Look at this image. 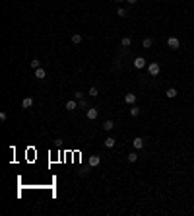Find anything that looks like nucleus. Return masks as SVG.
Returning <instances> with one entry per match:
<instances>
[{
	"mask_svg": "<svg viewBox=\"0 0 194 216\" xmlns=\"http://www.w3.org/2000/svg\"><path fill=\"white\" fill-rule=\"evenodd\" d=\"M6 119H8V115H6L4 111H2V113H0V121H6Z\"/></svg>",
	"mask_w": 194,
	"mask_h": 216,
	"instance_id": "24",
	"label": "nucleus"
},
{
	"mask_svg": "<svg viewBox=\"0 0 194 216\" xmlns=\"http://www.w3.org/2000/svg\"><path fill=\"white\" fill-rule=\"evenodd\" d=\"M101 164V158L99 156H89V168H97Z\"/></svg>",
	"mask_w": 194,
	"mask_h": 216,
	"instance_id": "7",
	"label": "nucleus"
},
{
	"mask_svg": "<svg viewBox=\"0 0 194 216\" xmlns=\"http://www.w3.org/2000/svg\"><path fill=\"white\" fill-rule=\"evenodd\" d=\"M113 146H115V138L107 136V138H105V148H113Z\"/></svg>",
	"mask_w": 194,
	"mask_h": 216,
	"instance_id": "11",
	"label": "nucleus"
},
{
	"mask_svg": "<svg viewBox=\"0 0 194 216\" xmlns=\"http://www.w3.org/2000/svg\"><path fill=\"white\" fill-rule=\"evenodd\" d=\"M130 115H132V117H138V115H140V109H138L136 105H132V107H130Z\"/></svg>",
	"mask_w": 194,
	"mask_h": 216,
	"instance_id": "19",
	"label": "nucleus"
},
{
	"mask_svg": "<svg viewBox=\"0 0 194 216\" xmlns=\"http://www.w3.org/2000/svg\"><path fill=\"white\" fill-rule=\"evenodd\" d=\"M116 2H126V0H116Z\"/></svg>",
	"mask_w": 194,
	"mask_h": 216,
	"instance_id": "26",
	"label": "nucleus"
},
{
	"mask_svg": "<svg viewBox=\"0 0 194 216\" xmlns=\"http://www.w3.org/2000/svg\"><path fill=\"white\" fill-rule=\"evenodd\" d=\"M151 43H153V41L149 39V37H146V39L142 41V45H144V49H149V47H151Z\"/></svg>",
	"mask_w": 194,
	"mask_h": 216,
	"instance_id": "20",
	"label": "nucleus"
},
{
	"mask_svg": "<svg viewBox=\"0 0 194 216\" xmlns=\"http://www.w3.org/2000/svg\"><path fill=\"white\" fill-rule=\"evenodd\" d=\"M132 146H134V150H142V148H144V138L136 136L134 140H132Z\"/></svg>",
	"mask_w": 194,
	"mask_h": 216,
	"instance_id": "4",
	"label": "nucleus"
},
{
	"mask_svg": "<svg viewBox=\"0 0 194 216\" xmlns=\"http://www.w3.org/2000/svg\"><path fill=\"white\" fill-rule=\"evenodd\" d=\"M21 107H23V109L33 107V98H23V99H21Z\"/></svg>",
	"mask_w": 194,
	"mask_h": 216,
	"instance_id": "6",
	"label": "nucleus"
},
{
	"mask_svg": "<svg viewBox=\"0 0 194 216\" xmlns=\"http://www.w3.org/2000/svg\"><path fill=\"white\" fill-rule=\"evenodd\" d=\"M74 98H76V99H82V98H84V93H82V92H76V93H74Z\"/></svg>",
	"mask_w": 194,
	"mask_h": 216,
	"instance_id": "23",
	"label": "nucleus"
},
{
	"mask_svg": "<svg viewBox=\"0 0 194 216\" xmlns=\"http://www.w3.org/2000/svg\"><path fill=\"white\" fill-rule=\"evenodd\" d=\"M120 45H122V47H130V45H132V39H130V37H122V39H120Z\"/></svg>",
	"mask_w": 194,
	"mask_h": 216,
	"instance_id": "15",
	"label": "nucleus"
},
{
	"mask_svg": "<svg viewBox=\"0 0 194 216\" xmlns=\"http://www.w3.org/2000/svg\"><path fill=\"white\" fill-rule=\"evenodd\" d=\"M89 96H91V98H95V96H97V88H89Z\"/></svg>",
	"mask_w": 194,
	"mask_h": 216,
	"instance_id": "22",
	"label": "nucleus"
},
{
	"mask_svg": "<svg viewBox=\"0 0 194 216\" xmlns=\"http://www.w3.org/2000/svg\"><path fill=\"white\" fill-rule=\"evenodd\" d=\"M78 107H82V109H85V107H87V101H85L84 98H82V99H78Z\"/></svg>",
	"mask_w": 194,
	"mask_h": 216,
	"instance_id": "21",
	"label": "nucleus"
},
{
	"mask_svg": "<svg viewBox=\"0 0 194 216\" xmlns=\"http://www.w3.org/2000/svg\"><path fill=\"white\" fill-rule=\"evenodd\" d=\"M78 109V101L70 99V101H66V111H76Z\"/></svg>",
	"mask_w": 194,
	"mask_h": 216,
	"instance_id": "8",
	"label": "nucleus"
},
{
	"mask_svg": "<svg viewBox=\"0 0 194 216\" xmlns=\"http://www.w3.org/2000/svg\"><path fill=\"white\" fill-rule=\"evenodd\" d=\"M113 127H115V123H113L111 119H109V121H105V123H103V129H105V131H111Z\"/></svg>",
	"mask_w": 194,
	"mask_h": 216,
	"instance_id": "16",
	"label": "nucleus"
},
{
	"mask_svg": "<svg viewBox=\"0 0 194 216\" xmlns=\"http://www.w3.org/2000/svg\"><path fill=\"white\" fill-rule=\"evenodd\" d=\"M124 101L128 105H134L136 103V93H126V96H124Z\"/></svg>",
	"mask_w": 194,
	"mask_h": 216,
	"instance_id": "9",
	"label": "nucleus"
},
{
	"mask_svg": "<svg viewBox=\"0 0 194 216\" xmlns=\"http://www.w3.org/2000/svg\"><path fill=\"white\" fill-rule=\"evenodd\" d=\"M72 43H74V45L82 43V35H80V33H74V35H72Z\"/></svg>",
	"mask_w": 194,
	"mask_h": 216,
	"instance_id": "14",
	"label": "nucleus"
},
{
	"mask_svg": "<svg viewBox=\"0 0 194 216\" xmlns=\"http://www.w3.org/2000/svg\"><path fill=\"white\" fill-rule=\"evenodd\" d=\"M144 66H146V59H144V57H136L134 59V68L140 70V68H144Z\"/></svg>",
	"mask_w": 194,
	"mask_h": 216,
	"instance_id": "5",
	"label": "nucleus"
},
{
	"mask_svg": "<svg viewBox=\"0 0 194 216\" xmlns=\"http://www.w3.org/2000/svg\"><path fill=\"white\" fill-rule=\"evenodd\" d=\"M126 160H128V162H130V164H134V162H136V160H138V154H136V152H130V154H128V156H126Z\"/></svg>",
	"mask_w": 194,
	"mask_h": 216,
	"instance_id": "12",
	"label": "nucleus"
},
{
	"mask_svg": "<svg viewBox=\"0 0 194 216\" xmlns=\"http://www.w3.org/2000/svg\"><path fill=\"white\" fill-rule=\"evenodd\" d=\"M167 47L175 51V49H179V47H181V41L177 39V37H169V39H167Z\"/></svg>",
	"mask_w": 194,
	"mask_h": 216,
	"instance_id": "3",
	"label": "nucleus"
},
{
	"mask_svg": "<svg viewBox=\"0 0 194 216\" xmlns=\"http://www.w3.org/2000/svg\"><path fill=\"white\" fill-rule=\"evenodd\" d=\"M126 2H128V4H136V2H138V0H126Z\"/></svg>",
	"mask_w": 194,
	"mask_h": 216,
	"instance_id": "25",
	"label": "nucleus"
},
{
	"mask_svg": "<svg viewBox=\"0 0 194 216\" xmlns=\"http://www.w3.org/2000/svg\"><path fill=\"white\" fill-rule=\"evenodd\" d=\"M126 14H128L126 8H118V10H116V16H120V18H126Z\"/></svg>",
	"mask_w": 194,
	"mask_h": 216,
	"instance_id": "18",
	"label": "nucleus"
},
{
	"mask_svg": "<svg viewBox=\"0 0 194 216\" xmlns=\"http://www.w3.org/2000/svg\"><path fill=\"white\" fill-rule=\"evenodd\" d=\"M177 93H179V92H177L175 88H169V90H167V98L173 99V98H177Z\"/></svg>",
	"mask_w": 194,
	"mask_h": 216,
	"instance_id": "13",
	"label": "nucleus"
},
{
	"mask_svg": "<svg viewBox=\"0 0 194 216\" xmlns=\"http://www.w3.org/2000/svg\"><path fill=\"white\" fill-rule=\"evenodd\" d=\"M35 78H39V80H45V78H47V72H45V68H37V70H35Z\"/></svg>",
	"mask_w": 194,
	"mask_h": 216,
	"instance_id": "10",
	"label": "nucleus"
},
{
	"mask_svg": "<svg viewBox=\"0 0 194 216\" xmlns=\"http://www.w3.org/2000/svg\"><path fill=\"white\" fill-rule=\"evenodd\" d=\"M148 72H149V76H157V74L161 72V66L157 64V62H149V64H148Z\"/></svg>",
	"mask_w": 194,
	"mask_h": 216,
	"instance_id": "1",
	"label": "nucleus"
},
{
	"mask_svg": "<svg viewBox=\"0 0 194 216\" xmlns=\"http://www.w3.org/2000/svg\"><path fill=\"white\" fill-rule=\"evenodd\" d=\"M31 68H33V70L41 68V60H39V59H33V60H31Z\"/></svg>",
	"mask_w": 194,
	"mask_h": 216,
	"instance_id": "17",
	"label": "nucleus"
},
{
	"mask_svg": "<svg viewBox=\"0 0 194 216\" xmlns=\"http://www.w3.org/2000/svg\"><path fill=\"white\" fill-rule=\"evenodd\" d=\"M85 117L89 119V121H95V119L99 117V109H95V107H89V109L85 111Z\"/></svg>",
	"mask_w": 194,
	"mask_h": 216,
	"instance_id": "2",
	"label": "nucleus"
}]
</instances>
